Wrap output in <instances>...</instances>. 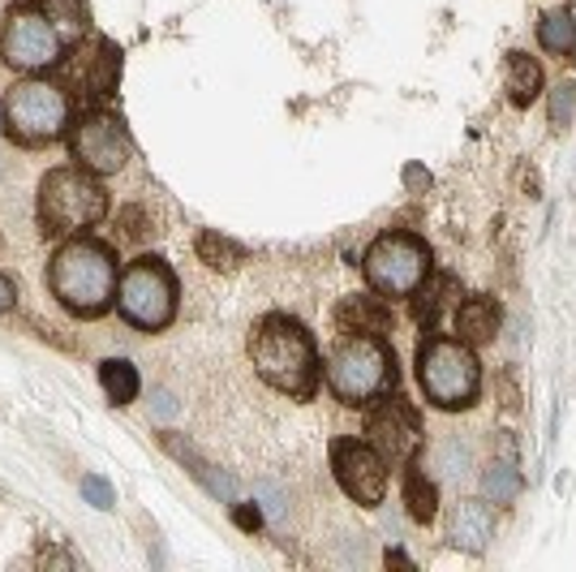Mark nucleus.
Wrapping results in <instances>:
<instances>
[{"mask_svg": "<svg viewBox=\"0 0 576 572\" xmlns=\"http://www.w3.org/2000/svg\"><path fill=\"white\" fill-rule=\"evenodd\" d=\"M232 516H237L241 529H259V525H263V508H259V503H254V508H250V503H232Z\"/></svg>", "mask_w": 576, "mask_h": 572, "instance_id": "nucleus-31", "label": "nucleus"}, {"mask_svg": "<svg viewBox=\"0 0 576 572\" xmlns=\"http://www.w3.org/2000/svg\"><path fill=\"white\" fill-rule=\"evenodd\" d=\"M418 383L422 396L443 414L473 409L482 396V361L460 336H427L418 345Z\"/></svg>", "mask_w": 576, "mask_h": 572, "instance_id": "nucleus-4", "label": "nucleus"}, {"mask_svg": "<svg viewBox=\"0 0 576 572\" xmlns=\"http://www.w3.org/2000/svg\"><path fill=\"white\" fill-rule=\"evenodd\" d=\"M61 52H65V39L57 35V26L35 4L22 0L9 13V26H4V61L22 73H39L57 65Z\"/></svg>", "mask_w": 576, "mask_h": 572, "instance_id": "nucleus-11", "label": "nucleus"}, {"mask_svg": "<svg viewBox=\"0 0 576 572\" xmlns=\"http://www.w3.org/2000/svg\"><path fill=\"white\" fill-rule=\"evenodd\" d=\"M447 538L452 547L469 551V556H482L495 538V512L487 500H460L452 508V525H447Z\"/></svg>", "mask_w": 576, "mask_h": 572, "instance_id": "nucleus-15", "label": "nucleus"}, {"mask_svg": "<svg viewBox=\"0 0 576 572\" xmlns=\"http://www.w3.org/2000/svg\"><path fill=\"white\" fill-rule=\"evenodd\" d=\"M520 487H525L520 469L512 461H504V456L482 469V496H487V503H512L520 496Z\"/></svg>", "mask_w": 576, "mask_h": 572, "instance_id": "nucleus-25", "label": "nucleus"}, {"mask_svg": "<svg viewBox=\"0 0 576 572\" xmlns=\"http://www.w3.org/2000/svg\"><path fill=\"white\" fill-rule=\"evenodd\" d=\"M151 409H155L159 422H168V418H177V396H172L168 388H155V405H151Z\"/></svg>", "mask_w": 576, "mask_h": 572, "instance_id": "nucleus-30", "label": "nucleus"}, {"mask_svg": "<svg viewBox=\"0 0 576 572\" xmlns=\"http://www.w3.org/2000/svg\"><path fill=\"white\" fill-rule=\"evenodd\" d=\"M70 151L77 159V168L108 177V172H121L130 164L134 143H130V130H125V121L117 112L91 108L70 126Z\"/></svg>", "mask_w": 576, "mask_h": 572, "instance_id": "nucleus-9", "label": "nucleus"}, {"mask_svg": "<svg viewBox=\"0 0 576 572\" xmlns=\"http://www.w3.org/2000/svg\"><path fill=\"white\" fill-rule=\"evenodd\" d=\"M0 172H4V168H0Z\"/></svg>", "mask_w": 576, "mask_h": 572, "instance_id": "nucleus-34", "label": "nucleus"}, {"mask_svg": "<svg viewBox=\"0 0 576 572\" xmlns=\"http://www.w3.org/2000/svg\"><path fill=\"white\" fill-rule=\"evenodd\" d=\"M576 117V82H555L551 86V130H568Z\"/></svg>", "mask_w": 576, "mask_h": 572, "instance_id": "nucleus-27", "label": "nucleus"}, {"mask_svg": "<svg viewBox=\"0 0 576 572\" xmlns=\"http://www.w3.org/2000/svg\"><path fill=\"white\" fill-rule=\"evenodd\" d=\"M396 379H400V366H396V349L387 345V336L353 332L327 358V388L349 409H370L379 396L396 392Z\"/></svg>", "mask_w": 576, "mask_h": 572, "instance_id": "nucleus-3", "label": "nucleus"}, {"mask_svg": "<svg viewBox=\"0 0 576 572\" xmlns=\"http://www.w3.org/2000/svg\"><path fill=\"white\" fill-rule=\"evenodd\" d=\"M108 215V194L86 168H52L39 181V224L48 237H70Z\"/></svg>", "mask_w": 576, "mask_h": 572, "instance_id": "nucleus-6", "label": "nucleus"}, {"mask_svg": "<svg viewBox=\"0 0 576 572\" xmlns=\"http://www.w3.org/2000/svg\"><path fill=\"white\" fill-rule=\"evenodd\" d=\"M456 297V276H427L422 288L413 293V319L422 323V327H434L439 323V314H443V306Z\"/></svg>", "mask_w": 576, "mask_h": 572, "instance_id": "nucleus-24", "label": "nucleus"}, {"mask_svg": "<svg viewBox=\"0 0 576 572\" xmlns=\"http://www.w3.org/2000/svg\"><path fill=\"white\" fill-rule=\"evenodd\" d=\"M177 276L164 259L143 254L134 259L117 281V310L139 332H164L177 319Z\"/></svg>", "mask_w": 576, "mask_h": 572, "instance_id": "nucleus-8", "label": "nucleus"}, {"mask_svg": "<svg viewBox=\"0 0 576 572\" xmlns=\"http://www.w3.org/2000/svg\"><path fill=\"white\" fill-rule=\"evenodd\" d=\"M400 496H405V512L418 525H431L434 516H439V487H434V478H427V469L418 461L405 465V491Z\"/></svg>", "mask_w": 576, "mask_h": 572, "instance_id": "nucleus-19", "label": "nucleus"}, {"mask_svg": "<svg viewBox=\"0 0 576 572\" xmlns=\"http://www.w3.org/2000/svg\"><path fill=\"white\" fill-rule=\"evenodd\" d=\"M542 86H547V78H542V65H538V57H529V52H520V48H512L504 57V91H507V104L512 108H529L538 95H542Z\"/></svg>", "mask_w": 576, "mask_h": 572, "instance_id": "nucleus-17", "label": "nucleus"}, {"mask_svg": "<svg viewBox=\"0 0 576 572\" xmlns=\"http://www.w3.org/2000/svg\"><path fill=\"white\" fill-rule=\"evenodd\" d=\"M500 323H504V310H500V301L495 297H487V293H473V297H465V301H456V310H452V327H456V336L465 341V345H491L495 336H500Z\"/></svg>", "mask_w": 576, "mask_h": 572, "instance_id": "nucleus-14", "label": "nucleus"}, {"mask_svg": "<svg viewBox=\"0 0 576 572\" xmlns=\"http://www.w3.org/2000/svg\"><path fill=\"white\" fill-rule=\"evenodd\" d=\"M26 4H35L57 26V35L65 39V48L86 35V4L82 0H26Z\"/></svg>", "mask_w": 576, "mask_h": 572, "instance_id": "nucleus-22", "label": "nucleus"}, {"mask_svg": "<svg viewBox=\"0 0 576 572\" xmlns=\"http://www.w3.org/2000/svg\"><path fill=\"white\" fill-rule=\"evenodd\" d=\"M199 254H203L212 267H237V263L245 259V250H241V246L224 241V237H216V233H203V237H199Z\"/></svg>", "mask_w": 576, "mask_h": 572, "instance_id": "nucleus-26", "label": "nucleus"}, {"mask_svg": "<svg viewBox=\"0 0 576 572\" xmlns=\"http://www.w3.org/2000/svg\"><path fill=\"white\" fill-rule=\"evenodd\" d=\"M254 496L263 500V512H267L276 525H285L288 521V496L276 487V482H267V478H263V482H254Z\"/></svg>", "mask_w": 576, "mask_h": 572, "instance_id": "nucleus-28", "label": "nucleus"}, {"mask_svg": "<svg viewBox=\"0 0 576 572\" xmlns=\"http://www.w3.org/2000/svg\"><path fill=\"white\" fill-rule=\"evenodd\" d=\"M336 327L345 336H353V332H361V336H387L392 332V306L374 288L370 293H353V297H345L336 306Z\"/></svg>", "mask_w": 576, "mask_h": 572, "instance_id": "nucleus-16", "label": "nucleus"}, {"mask_svg": "<svg viewBox=\"0 0 576 572\" xmlns=\"http://www.w3.org/2000/svg\"><path fill=\"white\" fill-rule=\"evenodd\" d=\"M431 469L443 482H465L473 474V448L460 439V434H447L439 439L431 452Z\"/></svg>", "mask_w": 576, "mask_h": 572, "instance_id": "nucleus-21", "label": "nucleus"}, {"mask_svg": "<svg viewBox=\"0 0 576 572\" xmlns=\"http://www.w3.org/2000/svg\"><path fill=\"white\" fill-rule=\"evenodd\" d=\"M65 73V86H70L73 95L82 99V104H104L112 91H117V82H121V48L112 44V39H104V35H95V39H77V48H73V57L61 65ZM65 91V95H70Z\"/></svg>", "mask_w": 576, "mask_h": 572, "instance_id": "nucleus-13", "label": "nucleus"}, {"mask_svg": "<svg viewBox=\"0 0 576 572\" xmlns=\"http://www.w3.org/2000/svg\"><path fill=\"white\" fill-rule=\"evenodd\" d=\"M70 95L57 82L44 78H26L13 82L9 95L0 99V126L9 134V143L17 146H48L70 130Z\"/></svg>", "mask_w": 576, "mask_h": 572, "instance_id": "nucleus-5", "label": "nucleus"}, {"mask_svg": "<svg viewBox=\"0 0 576 572\" xmlns=\"http://www.w3.org/2000/svg\"><path fill=\"white\" fill-rule=\"evenodd\" d=\"M538 44L547 57H560V61H573L576 57V17L573 9H551L542 22H538Z\"/></svg>", "mask_w": 576, "mask_h": 572, "instance_id": "nucleus-20", "label": "nucleus"}, {"mask_svg": "<svg viewBox=\"0 0 576 572\" xmlns=\"http://www.w3.org/2000/svg\"><path fill=\"white\" fill-rule=\"evenodd\" d=\"M82 500L91 503V508H99V512H108V508L117 503V491H112V482H108V478L86 474V478H82Z\"/></svg>", "mask_w": 576, "mask_h": 572, "instance_id": "nucleus-29", "label": "nucleus"}, {"mask_svg": "<svg viewBox=\"0 0 576 572\" xmlns=\"http://www.w3.org/2000/svg\"><path fill=\"white\" fill-rule=\"evenodd\" d=\"M99 383H104V392H108L112 405H134V401H139V388H143L134 361H125V358L99 361Z\"/></svg>", "mask_w": 576, "mask_h": 572, "instance_id": "nucleus-23", "label": "nucleus"}, {"mask_svg": "<svg viewBox=\"0 0 576 572\" xmlns=\"http://www.w3.org/2000/svg\"><path fill=\"white\" fill-rule=\"evenodd\" d=\"M164 448H168V452H172V456H177V461H181V465H185V469H190V474H194V478H199V482H203L216 500L237 503V482H232L228 474H216V469H212V465H207V461H203L190 443H181L177 434H164Z\"/></svg>", "mask_w": 576, "mask_h": 572, "instance_id": "nucleus-18", "label": "nucleus"}, {"mask_svg": "<svg viewBox=\"0 0 576 572\" xmlns=\"http://www.w3.org/2000/svg\"><path fill=\"white\" fill-rule=\"evenodd\" d=\"M332 474H336L340 491L361 508H379L387 496V461L370 439H336Z\"/></svg>", "mask_w": 576, "mask_h": 572, "instance_id": "nucleus-12", "label": "nucleus"}, {"mask_svg": "<svg viewBox=\"0 0 576 572\" xmlns=\"http://www.w3.org/2000/svg\"><path fill=\"white\" fill-rule=\"evenodd\" d=\"M250 361L259 370L263 383H272L276 392L310 401L319 392V345L305 332L301 319L292 314H263L259 327L250 332Z\"/></svg>", "mask_w": 576, "mask_h": 572, "instance_id": "nucleus-1", "label": "nucleus"}, {"mask_svg": "<svg viewBox=\"0 0 576 572\" xmlns=\"http://www.w3.org/2000/svg\"><path fill=\"white\" fill-rule=\"evenodd\" d=\"M365 439L383 452V461L387 465H409V461H418V452H422V418H418V409L400 396V392H387V396H379L374 405H370V414H365Z\"/></svg>", "mask_w": 576, "mask_h": 572, "instance_id": "nucleus-10", "label": "nucleus"}, {"mask_svg": "<svg viewBox=\"0 0 576 572\" xmlns=\"http://www.w3.org/2000/svg\"><path fill=\"white\" fill-rule=\"evenodd\" d=\"M405 181H409V186H413V190H418V186H431V172H422V168H418V164H413V168H409V172H405Z\"/></svg>", "mask_w": 576, "mask_h": 572, "instance_id": "nucleus-33", "label": "nucleus"}, {"mask_svg": "<svg viewBox=\"0 0 576 572\" xmlns=\"http://www.w3.org/2000/svg\"><path fill=\"white\" fill-rule=\"evenodd\" d=\"M13 301H17V288H13V281L0 272V314H4V310H13Z\"/></svg>", "mask_w": 576, "mask_h": 572, "instance_id": "nucleus-32", "label": "nucleus"}, {"mask_svg": "<svg viewBox=\"0 0 576 572\" xmlns=\"http://www.w3.org/2000/svg\"><path fill=\"white\" fill-rule=\"evenodd\" d=\"M117 259L108 246L91 241V237H73L52 254L48 267V285L52 297L70 310L73 319H99L112 310L117 301Z\"/></svg>", "mask_w": 576, "mask_h": 572, "instance_id": "nucleus-2", "label": "nucleus"}, {"mask_svg": "<svg viewBox=\"0 0 576 572\" xmlns=\"http://www.w3.org/2000/svg\"><path fill=\"white\" fill-rule=\"evenodd\" d=\"M361 272H365V285L374 288L379 297H413L422 281L434 272V254L431 246L418 237V233H383L370 241V250L361 254Z\"/></svg>", "mask_w": 576, "mask_h": 572, "instance_id": "nucleus-7", "label": "nucleus"}]
</instances>
